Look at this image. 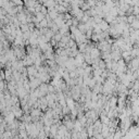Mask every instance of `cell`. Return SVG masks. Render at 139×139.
<instances>
[{
    "label": "cell",
    "mask_w": 139,
    "mask_h": 139,
    "mask_svg": "<svg viewBox=\"0 0 139 139\" xmlns=\"http://www.w3.org/2000/svg\"><path fill=\"white\" fill-rule=\"evenodd\" d=\"M26 71H27V77H30V76H34L36 77L37 75V69H36V66L33 64V65H29V66H26Z\"/></svg>",
    "instance_id": "obj_1"
},
{
    "label": "cell",
    "mask_w": 139,
    "mask_h": 139,
    "mask_svg": "<svg viewBox=\"0 0 139 139\" xmlns=\"http://www.w3.org/2000/svg\"><path fill=\"white\" fill-rule=\"evenodd\" d=\"M100 50L98 49L97 47H95V48H92L91 50H90V52H89V55H90V58L91 59H97V58H100Z\"/></svg>",
    "instance_id": "obj_2"
},
{
    "label": "cell",
    "mask_w": 139,
    "mask_h": 139,
    "mask_svg": "<svg viewBox=\"0 0 139 139\" xmlns=\"http://www.w3.org/2000/svg\"><path fill=\"white\" fill-rule=\"evenodd\" d=\"M98 25H99V27H100V29L102 30V32H108L109 28H110V24L108 23V22H105L104 20H102V21L98 24Z\"/></svg>",
    "instance_id": "obj_3"
},
{
    "label": "cell",
    "mask_w": 139,
    "mask_h": 139,
    "mask_svg": "<svg viewBox=\"0 0 139 139\" xmlns=\"http://www.w3.org/2000/svg\"><path fill=\"white\" fill-rule=\"evenodd\" d=\"M38 0H24V6L26 8H34Z\"/></svg>",
    "instance_id": "obj_4"
},
{
    "label": "cell",
    "mask_w": 139,
    "mask_h": 139,
    "mask_svg": "<svg viewBox=\"0 0 139 139\" xmlns=\"http://www.w3.org/2000/svg\"><path fill=\"white\" fill-rule=\"evenodd\" d=\"M35 18H36V20H37V22H40L42 20L45 19V15L42 12H37V13H35Z\"/></svg>",
    "instance_id": "obj_5"
},
{
    "label": "cell",
    "mask_w": 139,
    "mask_h": 139,
    "mask_svg": "<svg viewBox=\"0 0 139 139\" xmlns=\"http://www.w3.org/2000/svg\"><path fill=\"white\" fill-rule=\"evenodd\" d=\"M129 27L133 28V29H138L139 27V24H138V19H136L132 24H129Z\"/></svg>",
    "instance_id": "obj_6"
},
{
    "label": "cell",
    "mask_w": 139,
    "mask_h": 139,
    "mask_svg": "<svg viewBox=\"0 0 139 139\" xmlns=\"http://www.w3.org/2000/svg\"><path fill=\"white\" fill-rule=\"evenodd\" d=\"M10 1H12L14 6H24L23 0H10Z\"/></svg>",
    "instance_id": "obj_7"
},
{
    "label": "cell",
    "mask_w": 139,
    "mask_h": 139,
    "mask_svg": "<svg viewBox=\"0 0 139 139\" xmlns=\"http://www.w3.org/2000/svg\"><path fill=\"white\" fill-rule=\"evenodd\" d=\"M40 12H42L44 15H47V13H48V9L46 8L45 6H42V9H40Z\"/></svg>",
    "instance_id": "obj_8"
}]
</instances>
